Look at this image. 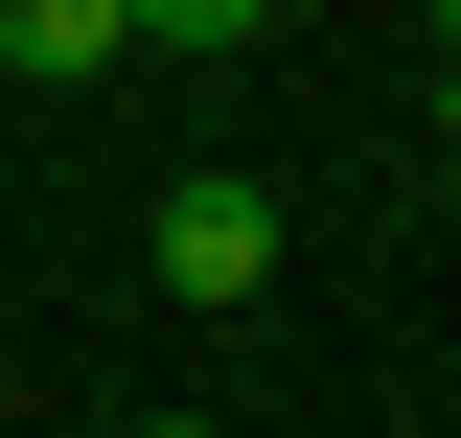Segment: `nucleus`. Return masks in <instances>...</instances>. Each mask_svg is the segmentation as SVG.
<instances>
[{
    "mask_svg": "<svg viewBox=\"0 0 461 438\" xmlns=\"http://www.w3.org/2000/svg\"><path fill=\"white\" fill-rule=\"evenodd\" d=\"M139 254H162V300H254V277H277V185H230V162H185Z\"/></svg>",
    "mask_w": 461,
    "mask_h": 438,
    "instance_id": "f257e3e1",
    "label": "nucleus"
},
{
    "mask_svg": "<svg viewBox=\"0 0 461 438\" xmlns=\"http://www.w3.org/2000/svg\"><path fill=\"white\" fill-rule=\"evenodd\" d=\"M139 47H185V69H230V47H277V0H115Z\"/></svg>",
    "mask_w": 461,
    "mask_h": 438,
    "instance_id": "7ed1b4c3",
    "label": "nucleus"
},
{
    "mask_svg": "<svg viewBox=\"0 0 461 438\" xmlns=\"http://www.w3.org/2000/svg\"><path fill=\"white\" fill-rule=\"evenodd\" d=\"M438 139H461V69H438Z\"/></svg>",
    "mask_w": 461,
    "mask_h": 438,
    "instance_id": "20e7f679",
    "label": "nucleus"
},
{
    "mask_svg": "<svg viewBox=\"0 0 461 438\" xmlns=\"http://www.w3.org/2000/svg\"><path fill=\"white\" fill-rule=\"evenodd\" d=\"M438 47H461V0H438Z\"/></svg>",
    "mask_w": 461,
    "mask_h": 438,
    "instance_id": "423d86ee",
    "label": "nucleus"
},
{
    "mask_svg": "<svg viewBox=\"0 0 461 438\" xmlns=\"http://www.w3.org/2000/svg\"><path fill=\"white\" fill-rule=\"evenodd\" d=\"M139 438H208V415H139Z\"/></svg>",
    "mask_w": 461,
    "mask_h": 438,
    "instance_id": "39448f33",
    "label": "nucleus"
},
{
    "mask_svg": "<svg viewBox=\"0 0 461 438\" xmlns=\"http://www.w3.org/2000/svg\"><path fill=\"white\" fill-rule=\"evenodd\" d=\"M0 69H47V93H93V69H139V23H115V0H0Z\"/></svg>",
    "mask_w": 461,
    "mask_h": 438,
    "instance_id": "f03ea898",
    "label": "nucleus"
}]
</instances>
